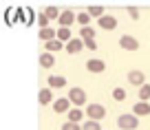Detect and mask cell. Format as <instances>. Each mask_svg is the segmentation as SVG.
I'll list each match as a JSON object with an SVG mask.
<instances>
[{
	"label": "cell",
	"mask_w": 150,
	"mask_h": 130,
	"mask_svg": "<svg viewBox=\"0 0 150 130\" xmlns=\"http://www.w3.org/2000/svg\"><path fill=\"white\" fill-rule=\"evenodd\" d=\"M40 66H42V69H53V66H55V55L44 51L42 55H40Z\"/></svg>",
	"instance_id": "5bb4252c"
},
{
	"label": "cell",
	"mask_w": 150,
	"mask_h": 130,
	"mask_svg": "<svg viewBox=\"0 0 150 130\" xmlns=\"http://www.w3.org/2000/svg\"><path fill=\"white\" fill-rule=\"evenodd\" d=\"M128 82L132 84V86H144L146 84V73L144 71H130V73H128Z\"/></svg>",
	"instance_id": "ba28073f"
},
{
	"label": "cell",
	"mask_w": 150,
	"mask_h": 130,
	"mask_svg": "<svg viewBox=\"0 0 150 130\" xmlns=\"http://www.w3.org/2000/svg\"><path fill=\"white\" fill-rule=\"evenodd\" d=\"M112 99H115V102H124V99H126V90L124 88H112Z\"/></svg>",
	"instance_id": "d4e9b609"
},
{
	"label": "cell",
	"mask_w": 150,
	"mask_h": 130,
	"mask_svg": "<svg viewBox=\"0 0 150 130\" xmlns=\"http://www.w3.org/2000/svg\"><path fill=\"white\" fill-rule=\"evenodd\" d=\"M128 16H130L132 20H137L139 18V9H137V7H128Z\"/></svg>",
	"instance_id": "83f0119b"
},
{
	"label": "cell",
	"mask_w": 150,
	"mask_h": 130,
	"mask_svg": "<svg viewBox=\"0 0 150 130\" xmlns=\"http://www.w3.org/2000/svg\"><path fill=\"white\" fill-rule=\"evenodd\" d=\"M75 20H77V16H75L71 9H64V11L60 13V20H57V24H60V27H64V29H71V24H73Z\"/></svg>",
	"instance_id": "5b68a950"
},
{
	"label": "cell",
	"mask_w": 150,
	"mask_h": 130,
	"mask_svg": "<svg viewBox=\"0 0 150 130\" xmlns=\"http://www.w3.org/2000/svg\"><path fill=\"white\" fill-rule=\"evenodd\" d=\"M66 115H69V121H73V124H80V121L84 119V115H86V112L82 110V108H71V110L66 112Z\"/></svg>",
	"instance_id": "e0dca14e"
},
{
	"label": "cell",
	"mask_w": 150,
	"mask_h": 130,
	"mask_svg": "<svg viewBox=\"0 0 150 130\" xmlns=\"http://www.w3.org/2000/svg\"><path fill=\"white\" fill-rule=\"evenodd\" d=\"M62 49H66V44H64V42H60V40L44 42V51H47V53H57V51H62Z\"/></svg>",
	"instance_id": "4fadbf2b"
},
{
	"label": "cell",
	"mask_w": 150,
	"mask_h": 130,
	"mask_svg": "<svg viewBox=\"0 0 150 130\" xmlns=\"http://www.w3.org/2000/svg\"><path fill=\"white\" fill-rule=\"evenodd\" d=\"M80 35H82V40H95V29L93 27H82Z\"/></svg>",
	"instance_id": "ffe728a7"
},
{
	"label": "cell",
	"mask_w": 150,
	"mask_h": 130,
	"mask_svg": "<svg viewBox=\"0 0 150 130\" xmlns=\"http://www.w3.org/2000/svg\"><path fill=\"white\" fill-rule=\"evenodd\" d=\"M44 13H47L49 20H60V13H62V11L57 9V7H44Z\"/></svg>",
	"instance_id": "d6986e66"
},
{
	"label": "cell",
	"mask_w": 150,
	"mask_h": 130,
	"mask_svg": "<svg viewBox=\"0 0 150 130\" xmlns=\"http://www.w3.org/2000/svg\"><path fill=\"white\" fill-rule=\"evenodd\" d=\"M117 126L122 130H135L137 126H139V117H137L135 112H130V115H119L117 117Z\"/></svg>",
	"instance_id": "6da1fadb"
},
{
	"label": "cell",
	"mask_w": 150,
	"mask_h": 130,
	"mask_svg": "<svg viewBox=\"0 0 150 130\" xmlns=\"http://www.w3.org/2000/svg\"><path fill=\"white\" fill-rule=\"evenodd\" d=\"M69 99H71V104L73 106H86V93H84V88H71L69 90Z\"/></svg>",
	"instance_id": "3957f363"
},
{
	"label": "cell",
	"mask_w": 150,
	"mask_h": 130,
	"mask_svg": "<svg viewBox=\"0 0 150 130\" xmlns=\"http://www.w3.org/2000/svg\"><path fill=\"white\" fill-rule=\"evenodd\" d=\"M86 117L93 119V121H99V119L106 117V108H104L102 104H88V106H86Z\"/></svg>",
	"instance_id": "7a4b0ae2"
},
{
	"label": "cell",
	"mask_w": 150,
	"mask_h": 130,
	"mask_svg": "<svg viewBox=\"0 0 150 130\" xmlns=\"http://www.w3.org/2000/svg\"><path fill=\"white\" fill-rule=\"evenodd\" d=\"M82 130H102V124H99V121L88 119L86 124H82Z\"/></svg>",
	"instance_id": "cb8c5ba5"
},
{
	"label": "cell",
	"mask_w": 150,
	"mask_h": 130,
	"mask_svg": "<svg viewBox=\"0 0 150 130\" xmlns=\"http://www.w3.org/2000/svg\"><path fill=\"white\" fill-rule=\"evenodd\" d=\"M77 22H80L82 24V27H91V13H88V11H82V13H77Z\"/></svg>",
	"instance_id": "603a6c76"
},
{
	"label": "cell",
	"mask_w": 150,
	"mask_h": 130,
	"mask_svg": "<svg viewBox=\"0 0 150 130\" xmlns=\"http://www.w3.org/2000/svg\"><path fill=\"white\" fill-rule=\"evenodd\" d=\"M38 102L42 104V106L51 104L53 102V88H42V90H40V95H38Z\"/></svg>",
	"instance_id": "2e32d148"
},
{
	"label": "cell",
	"mask_w": 150,
	"mask_h": 130,
	"mask_svg": "<svg viewBox=\"0 0 150 130\" xmlns=\"http://www.w3.org/2000/svg\"><path fill=\"white\" fill-rule=\"evenodd\" d=\"M62 130H82V124H73V121H66V124H62Z\"/></svg>",
	"instance_id": "4316f807"
},
{
	"label": "cell",
	"mask_w": 150,
	"mask_h": 130,
	"mask_svg": "<svg viewBox=\"0 0 150 130\" xmlns=\"http://www.w3.org/2000/svg\"><path fill=\"white\" fill-rule=\"evenodd\" d=\"M84 47L91 49V51H95V49H97V42L95 40H84Z\"/></svg>",
	"instance_id": "f1b7e54d"
},
{
	"label": "cell",
	"mask_w": 150,
	"mask_h": 130,
	"mask_svg": "<svg viewBox=\"0 0 150 130\" xmlns=\"http://www.w3.org/2000/svg\"><path fill=\"white\" fill-rule=\"evenodd\" d=\"M86 71H91V73H104V71H106V62L93 57V60L86 62Z\"/></svg>",
	"instance_id": "52a82bcc"
},
{
	"label": "cell",
	"mask_w": 150,
	"mask_h": 130,
	"mask_svg": "<svg viewBox=\"0 0 150 130\" xmlns=\"http://www.w3.org/2000/svg\"><path fill=\"white\" fill-rule=\"evenodd\" d=\"M57 40L60 42H64V44H69L73 37H71V29H64V27H60L57 29Z\"/></svg>",
	"instance_id": "ac0fdd59"
},
{
	"label": "cell",
	"mask_w": 150,
	"mask_h": 130,
	"mask_svg": "<svg viewBox=\"0 0 150 130\" xmlns=\"http://www.w3.org/2000/svg\"><path fill=\"white\" fill-rule=\"evenodd\" d=\"M88 13H91V18H104V16H106V11L102 9V7H88Z\"/></svg>",
	"instance_id": "7402d4cb"
},
{
	"label": "cell",
	"mask_w": 150,
	"mask_h": 130,
	"mask_svg": "<svg viewBox=\"0 0 150 130\" xmlns=\"http://www.w3.org/2000/svg\"><path fill=\"white\" fill-rule=\"evenodd\" d=\"M99 22V27L104 29V31H112V29H117V18H112V16H104V18H99L97 20Z\"/></svg>",
	"instance_id": "30bf717a"
},
{
	"label": "cell",
	"mask_w": 150,
	"mask_h": 130,
	"mask_svg": "<svg viewBox=\"0 0 150 130\" xmlns=\"http://www.w3.org/2000/svg\"><path fill=\"white\" fill-rule=\"evenodd\" d=\"M71 106H73V104H71L69 97H60V99L53 102V110H55V112H69Z\"/></svg>",
	"instance_id": "9c48e42d"
},
{
	"label": "cell",
	"mask_w": 150,
	"mask_h": 130,
	"mask_svg": "<svg viewBox=\"0 0 150 130\" xmlns=\"http://www.w3.org/2000/svg\"><path fill=\"white\" fill-rule=\"evenodd\" d=\"M82 49H84V40H82V37H73V40L66 44V53H69V55H77Z\"/></svg>",
	"instance_id": "8992f818"
},
{
	"label": "cell",
	"mask_w": 150,
	"mask_h": 130,
	"mask_svg": "<svg viewBox=\"0 0 150 130\" xmlns=\"http://www.w3.org/2000/svg\"><path fill=\"white\" fill-rule=\"evenodd\" d=\"M139 102H150V84H144L139 88Z\"/></svg>",
	"instance_id": "44dd1931"
},
{
	"label": "cell",
	"mask_w": 150,
	"mask_h": 130,
	"mask_svg": "<svg viewBox=\"0 0 150 130\" xmlns=\"http://www.w3.org/2000/svg\"><path fill=\"white\" fill-rule=\"evenodd\" d=\"M38 24H40V29H49V24H51V20L47 18V13H44V11L38 16Z\"/></svg>",
	"instance_id": "484cf974"
},
{
	"label": "cell",
	"mask_w": 150,
	"mask_h": 130,
	"mask_svg": "<svg viewBox=\"0 0 150 130\" xmlns=\"http://www.w3.org/2000/svg\"><path fill=\"white\" fill-rule=\"evenodd\" d=\"M119 47H122L124 51H137V49H139V40H137L135 35H122L119 37Z\"/></svg>",
	"instance_id": "277c9868"
},
{
	"label": "cell",
	"mask_w": 150,
	"mask_h": 130,
	"mask_svg": "<svg viewBox=\"0 0 150 130\" xmlns=\"http://www.w3.org/2000/svg\"><path fill=\"white\" fill-rule=\"evenodd\" d=\"M40 40H42V42L57 40V29H53V27H49V29H40Z\"/></svg>",
	"instance_id": "9a60e30c"
},
{
	"label": "cell",
	"mask_w": 150,
	"mask_h": 130,
	"mask_svg": "<svg viewBox=\"0 0 150 130\" xmlns=\"http://www.w3.org/2000/svg\"><path fill=\"white\" fill-rule=\"evenodd\" d=\"M47 84H49V88H64V86H66V79L62 77V75H49Z\"/></svg>",
	"instance_id": "7c38bea8"
},
{
	"label": "cell",
	"mask_w": 150,
	"mask_h": 130,
	"mask_svg": "<svg viewBox=\"0 0 150 130\" xmlns=\"http://www.w3.org/2000/svg\"><path fill=\"white\" fill-rule=\"evenodd\" d=\"M132 112H135L137 117H148L150 115V102H137L135 106H132Z\"/></svg>",
	"instance_id": "8fae6325"
}]
</instances>
